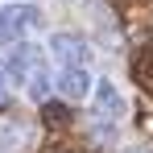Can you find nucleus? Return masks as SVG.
<instances>
[{"mask_svg":"<svg viewBox=\"0 0 153 153\" xmlns=\"http://www.w3.org/2000/svg\"><path fill=\"white\" fill-rule=\"evenodd\" d=\"M46 50H50L54 62H62V71L66 66H87V42L79 33H50Z\"/></svg>","mask_w":153,"mask_h":153,"instance_id":"obj_1","label":"nucleus"},{"mask_svg":"<svg viewBox=\"0 0 153 153\" xmlns=\"http://www.w3.org/2000/svg\"><path fill=\"white\" fill-rule=\"evenodd\" d=\"M91 87H95V79H91L87 66H66V71L58 75V91H62V100H87Z\"/></svg>","mask_w":153,"mask_h":153,"instance_id":"obj_2","label":"nucleus"},{"mask_svg":"<svg viewBox=\"0 0 153 153\" xmlns=\"http://www.w3.org/2000/svg\"><path fill=\"white\" fill-rule=\"evenodd\" d=\"M91 103H95V112H103V116H120V112H124V91H120L112 79H95Z\"/></svg>","mask_w":153,"mask_h":153,"instance_id":"obj_3","label":"nucleus"},{"mask_svg":"<svg viewBox=\"0 0 153 153\" xmlns=\"http://www.w3.org/2000/svg\"><path fill=\"white\" fill-rule=\"evenodd\" d=\"M4 17H8L13 37H25L29 29L42 25V8H37V4H17V8H13V13H4Z\"/></svg>","mask_w":153,"mask_h":153,"instance_id":"obj_4","label":"nucleus"},{"mask_svg":"<svg viewBox=\"0 0 153 153\" xmlns=\"http://www.w3.org/2000/svg\"><path fill=\"white\" fill-rule=\"evenodd\" d=\"M25 91H29V100H37V103H46V100H50V71H46V62H37V66L29 71Z\"/></svg>","mask_w":153,"mask_h":153,"instance_id":"obj_5","label":"nucleus"},{"mask_svg":"<svg viewBox=\"0 0 153 153\" xmlns=\"http://www.w3.org/2000/svg\"><path fill=\"white\" fill-rule=\"evenodd\" d=\"M42 120H46V124H66V120H71V108L62 100H46L42 103Z\"/></svg>","mask_w":153,"mask_h":153,"instance_id":"obj_6","label":"nucleus"},{"mask_svg":"<svg viewBox=\"0 0 153 153\" xmlns=\"http://www.w3.org/2000/svg\"><path fill=\"white\" fill-rule=\"evenodd\" d=\"M8 37H13V29H8V17L0 13V42H8Z\"/></svg>","mask_w":153,"mask_h":153,"instance_id":"obj_7","label":"nucleus"},{"mask_svg":"<svg viewBox=\"0 0 153 153\" xmlns=\"http://www.w3.org/2000/svg\"><path fill=\"white\" fill-rule=\"evenodd\" d=\"M8 100V75H4V66H0V103Z\"/></svg>","mask_w":153,"mask_h":153,"instance_id":"obj_8","label":"nucleus"},{"mask_svg":"<svg viewBox=\"0 0 153 153\" xmlns=\"http://www.w3.org/2000/svg\"><path fill=\"white\" fill-rule=\"evenodd\" d=\"M124 153H153V149H124Z\"/></svg>","mask_w":153,"mask_h":153,"instance_id":"obj_9","label":"nucleus"}]
</instances>
